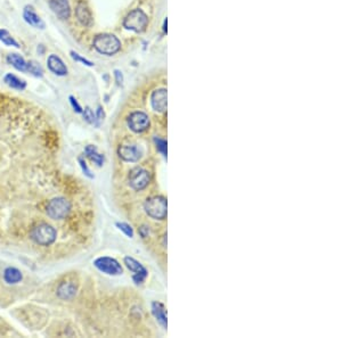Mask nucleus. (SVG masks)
I'll return each instance as SVG.
<instances>
[{"label":"nucleus","instance_id":"obj_1","mask_svg":"<svg viewBox=\"0 0 342 338\" xmlns=\"http://www.w3.org/2000/svg\"><path fill=\"white\" fill-rule=\"evenodd\" d=\"M30 237L38 245L49 246L56 240L57 231L53 225L48 224L46 222H41L31 229Z\"/></svg>","mask_w":342,"mask_h":338},{"label":"nucleus","instance_id":"obj_2","mask_svg":"<svg viewBox=\"0 0 342 338\" xmlns=\"http://www.w3.org/2000/svg\"><path fill=\"white\" fill-rule=\"evenodd\" d=\"M167 198L164 196H152L147 198L144 204V210L150 219L154 220H166L167 218Z\"/></svg>","mask_w":342,"mask_h":338},{"label":"nucleus","instance_id":"obj_3","mask_svg":"<svg viewBox=\"0 0 342 338\" xmlns=\"http://www.w3.org/2000/svg\"><path fill=\"white\" fill-rule=\"evenodd\" d=\"M71 203L64 197H55L48 201L46 213L53 220H63L70 214Z\"/></svg>","mask_w":342,"mask_h":338},{"label":"nucleus","instance_id":"obj_4","mask_svg":"<svg viewBox=\"0 0 342 338\" xmlns=\"http://www.w3.org/2000/svg\"><path fill=\"white\" fill-rule=\"evenodd\" d=\"M94 47L96 50L104 55H114L121 48L118 38L113 34H99L95 38Z\"/></svg>","mask_w":342,"mask_h":338},{"label":"nucleus","instance_id":"obj_5","mask_svg":"<svg viewBox=\"0 0 342 338\" xmlns=\"http://www.w3.org/2000/svg\"><path fill=\"white\" fill-rule=\"evenodd\" d=\"M129 184L133 190L142 191L149 186L150 182V174L149 171L144 167L136 166L130 170L129 172Z\"/></svg>","mask_w":342,"mask_h":338},{"label":"nucleus","instance_id":"obj_6","mask_svg":"<svg viewBox=\"0 0 342 338\" xmlns=\"http://www.w3.org/2000/svg\"><path fill=\"white\" fill-rule=\"evenodd\" d=\"M147 23H149V19H147L146 14L140 9H135L127 15L123 25L126 29L138 33L146 29Z\"/></svg>","mask_w":342,"mask_h":338},{"label":"nucleus","instance_id":"obj_7","mask_svg":"<svg viewBox=\"0 0 342 338\" xmlns=\"http://www.w3.org/2000/svg\"><path fill=\"white\" fill-rule=\"evenodd\" d=\"M95 268L107 276H120L123 273V269L120 263L115 258L108 256H102L94 261Z\"/></svg>","mask_w":342,"mask_h":338},{"label":"nucleus","instance_id":"obj_8","mask_svg":"<svg viewBox=\"0 0 342 338\" xmlns=\"http://www.w3.org/2000/svg\"><path fill=\"white\" fill-rule=\"evenodd\" d=\"M127 123H128V126L131 131L135 133H142L150 128V118L144 112H132L127 119Z\"/></svg>","mask_w":342,"mask_h":338},{"label":"nucleus","instance_id":"obj_9","mask_svg":"<svg viewBox=\"0 0 342 338\" xmlns=\"http://www.w3.org/2000/svg\"><path fill=\"white\" fill-rule=\"evenodd\" d=\"M123 262H125L127 268L133 272L132 280L136 285H142L143 282H145L147 276H149V271H147L142 263L133 258H130V256H126Z\"/></svg>","mask_w":342,"mask_h":338},{"label":"nucleus","instance_id":"obj_10","mask_svg":"<svg viewBox=\"0 0 342 338\" xmlns=\"http://www.w3.org/2000/svg\"><path fill=\"white\" fill-rule=\"evenodd\" d=\"M118 155L125 162H138L143 155V150L137 145H122L118 148Z\"/></svg>","mask_w":342,"mask_h":338},{"label":"nucleus","instance_id":"obj_11","mask_svg":"<svg viewBox=\"0 0 342 338\" xmlns=\"http://www.w3.org/2000/svg\"><path fill=\"white\" fill-rule=\"evenodd\" d=\"M150 102L154 111L164 113L167 111V90L164 88L156 89L150 96Z\"/></svg>","mask_w":342,"mask_h":338},{"label":"nucleus","instance_id":"obj_12","mask_svg":"<svg viewBox=\"0 0 342 338\" xmlns=\"http://www.w3.org/2000/svg\"><path fill=\"white\" fill-rule=\"evenodd\" d=\"M49 6L58 19L67 20L70 17L71 8L67 0H49Z\"/></svg>","mask_w":342,"mask_h":338},{"label":"nucleus","instance_id":"obj_13","mask_svg":"<svg viewBox=\"0 0 342 338\" xmlns=\"http://www.w3.org/2000/svg\"><path fill=\"white\" fill-rule=\"evenodd\" d=\"M78 287L73 281H63L58 285L56 295L58 298L63 300H70L75 296Z\"/></svg>","mask_w":342,"mask_h":338},{"label":"nucleus","instance_id":"obj_14","mask_svg":"<svg viewBox=\"0 0 342 338\" xmlns=\"http://www.w3.org/2000/svg\"><path fill=\"white\" fill-rule=\"evenodd\" d=\"M75 16L79 22H80L84 26H90L92 24V16L90 10H89L88 6L85 2H78L77 7H75Z\"/></svg>","mask_w":342,"mask_h":338},{"label":"nucleus","instance_id":"obj_15","mask_svg":"<svg viewBox=\"0 0 342 338\" xmlns=\"http://www.w3.org/2000/svg\"><path fill=\"white\" fill-rule=\"evenodd\" d=\"M47 63L49 70L53 72L54 74L60 75V77H64V75L67 74V67L65 66L63 60L58 56H56V55H50V56L48 57Z\"/></svg>","mask_w":342,"mask_h":338},{"label":"nucleus","instance_id":"obj_16","mask_svg":"<svg viewBox=\"0 0 342 338\" xmlns=\"http://www.w3.org/2000/svg\"><path fill=\"white\" fill-rule=\"evenodd\" d=\"M23 16H24V20H25L30 25L38 27V29H43L44 27V23L43 22V20L37 15V13L34 12L31 6H26L25 8H24Z\"/></svg>","mask_w":342,"mask_h":338},{"label":"nucleus","instance_id":"obj_17","mask_svg":"<svg viewBox=\"0 0 342 338\" xmlns=\"http://www.w3.org/2000/svg\"><path fill=\"white\" fill-rule=\"evenodd\" d=\"M22 272L17 268H14V266H8V268H6L5 271H3V280H5V282L8 283V285H16V283L22 281Z\"/></svg>","mask_w":342,"mask_h":338},{"label":"nucleus","instance_id":"obj_18","mask_svg":"<svg viewBox=\"0 0 342 338\" xmlns=\"http://www.w3.org/2000/svg\"><path fill=\"white\" fill-rule=\"evenodd\" d=\"M152 313L154 318H155L157 322L162 326L164 329L167 328L168 321H167V311L166 307L162 303L160 302H153L152 303Z\"/></svg>","mask_w":342,"mask_h":338},{"label":"nucleus","instance_id":"obj_19","mask_svg":"<svg viewBox=\"0 0 342 338\" xmlns=\"http://www.w3.org/2000/svg\"><path fill=\"white\" fill-rule=\"evenodd\" d=\"M85 154L88 159H90L97 166H103L105 162V156L97 152V147L94 145H88L85 147Z\"/></svg>","mask_w":342,"mask_h":338},{"label":"nucleus","instance_id":"obj_20","mask_svg":"<svg viewBox=\"0 0 342 338\" xmlns=\"http://www.w3.org/2000/svg\"><path fill=\"white\" fill-rule=\"evenodd\" d=\"M3 81H5V83L8 85V87L12 89H16V90L22 91L26 88V82L12 73L6 74L5 77H3Z\"/></svg>","mask_w":342,"mask_h":338},{"label":"nucleus","instance_id":"obj_21","mask_svg":"<svg viewBox=\"0 0 342 338\" xmlns=\"http://www.w3.org/2000/svg\"><path fill=\"white\" fill-rule=\"evenodd\" d=\"M7 61H8L10 65H13L16 70H19L21 72H26L27 61L24 60V58L22 56H20V55L9 54L8 56H7Z\"/></svg>","mask_w":342,"mask_h":338},{"label":"nucleus","instance_id":"obj_22","mask_svg":"<svg viewBox=\"0 0 342 338\" xmlns=\"http://www.w3.org/2000/svg\"><path fill=\"white\" fill-rule=\"evenodd\" d=\"M26 72H30L31 74L34 75V77H43V67H41V65L38 64L36 60L27 61Z\"/></svg>","mask_w":342,"mask_h":338},{"label":"nucleus","instance_id":"obj_23","mask_svg":"<svg viewBox=\"0 0 342 338\" xmlns=\"http://www.w3.org/2000/svg\"><path fill=\"white\" fill-rule=\"evenodd\" d=\"M0 41H2V42L7 44V46H14V47H17V48L20 47L19 43H17L16 41L14 40V38L10 36L8 31H6V30L0 29Z\"/></svg>","mask_w":342,"mask_h":338},{"label":"nucleus","instance_id":"obj_24","mask_svg":"<svg viewBox=\"0 0 342 338\" xmlns=\"http://www.w3.org/2000/svg\"><path fill=\"white\" fill-rule=\"evenodd\" d=\"M154 143H155L156 149L159 150L164 159H167V140L160 137H154Z\"/></svg>","mask_w":342,"mask_h":338},{"label":"nucleus","instance_id":"obj_25","mask_svg":"<svg viewBox=\"0 0 342 338\" xmlns=\"http://www.w3.org/2000/svg\"><path fill=\"white\" fill-rule=\"evenodd\" d=\"M116 227H118L119 230H121L127 237L129 238L133 237V229L131 228V225L130 224L125 223V222H118V223H116Z\"/></svg>","mask_w":342,"mask_h":338},{"label":"nucleus","instance_id":"obj_26","mask_svg":"<svg viewBox=\"0 0 342 338\" xmlns=\"http://www.w3.org/2000/svg\"><path fill=\"white\" fill-rule=\"evenodd\" d=\"M82 115H84V119L86 121L90 123V124L96 123V115L90 107H86L85 111H82Z\"/></svg>","mask_w":342,"mask_h":338},{"label":"nucleus","instance_id":"obj_27","mask_svg":"<svg viewBox=\"0 0 342 338\" xmlns=\"http://www.w3.org/2000/svg\"><path fill=\"white\" fill-rule=\"evenodd\" d=\"M78 162L79 164H80V167H81V170H82V172H84V174L86 177H88L89 179H94V174L91 173V171L90 169H89L88 165H87V163H86V160L82 159V157H79L78 159Z\"/></svg>","mask_w":342,"mask_h":338},{"label":"nucleus","instance_id":"obj_28","mask_svg":"<svg viewBox=\"0 0 342 338\" xmlns=\"http://www.w3.org/2000/svg\"><path fill=\"white\" fill-rule=\"evenodd\" d=\"M71 56H72V58H73L74 60L81 61V63H84L85 65H87V66H92V65H94V64L91 63V61H89L88 60H86V58L81 57L80 55L77 54V53H74V51H71Z\"/></svg>","mask_w":342,"mask_h":338},{"label":"nucleus","instance_id":"obj_29","mask_svg":"<svg viewBox=\"0 0 342 338\" xmlns=\"http://www.w3.org/2000/svg\"><path fill=\"white\" fill-rule=\"evenodd\" d=\"M68 99H70L71 106H72V108L74 109V112L79 113V114H80V113H82V108H81V106L79 105V102H78L77 99H75L73 96H70V97H68Z\"/></svg>","mask_w":342,"mask_h":338},{"label":"nucleus","instance_id":"obj_30","mask_svg":"<svg viewBox=\"0 0 342 338\" xmlns=\"http://www.w3.org/2000/svg\"><path fill=\"white\" fill-rule=\"evenodd\" d=\"M138 234L140 237L143 239H145L149 237L150 235V227H147V225H142V227L138 228Z\"/></svg>","mask_w":342,"mask_h":338},{"label":"nucleus","instance_id":"obj_31","mask_svg":"<svg viewBox=\"0 0 342 338\" xmlns=\"http://www.w3.org/2000/svg\"><path fill=\"white\" fill-rule=\"evenodd\" d=\"M95 115H96V121H98V124H99V122H102L103 119H104V111H103V108L98 107Z\"/></svg>","mask_w":342,"mask_h":338},{"label":"nucleus","instance_id":"obj_32","mask_svg":"<svg viewBox=\"0 0 342 338\" xmlns=\"http://www.w3.org/2000/svg\"><path fill=\"white\" fill-rule=\"evenodd\" d=\"M114 74H115V78H116V82H118L119 84H121V83H122V81H123V77H122L121 72L116 70V71L114 72Z\"/></svg>","mask_w":342,"mask_h":338}]
</instances>
